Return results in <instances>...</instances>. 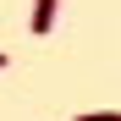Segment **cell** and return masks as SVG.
Instances as JSON below:
<instances>
[{"label":"cell","instance_id":"obj_3","mask_svg":"<svg viewBox=\"0 0 121 121\" xmlns=\"http://www.w3.org/2000/svg\"><path fill=\"white\" fill-rule=\"evenodd\" d=\"M6 60H11V55H0V66H6Z\"/></svg>","mask_w":121,"mask_h":121},{"label":"cell","instance_id":"obj_1","mask_svg":"<svg viewBox=\"0 0 121 121\" xmlns=\"http://www.w3.org/2000/svg\"><path fill=\"white\" fill-rule=\"evenodd\" d=\"M55 11H60V0H33V33H50Z\"/></svg>","mask_w":121,"mask_h":121},{"label":"cell","instance_id":"obj_2","mask_svg":"<svg viewBox=\"0 0 121 121\" xmlns=\"http://www.w3.org/2000/svg\"><path fill=\"white\" fill-rule=\"evenodd\" d=\"M77 121H121V110H88V116H77Z\"/></svg>","mask_w":121,"mask_h":121}]
</instances>
